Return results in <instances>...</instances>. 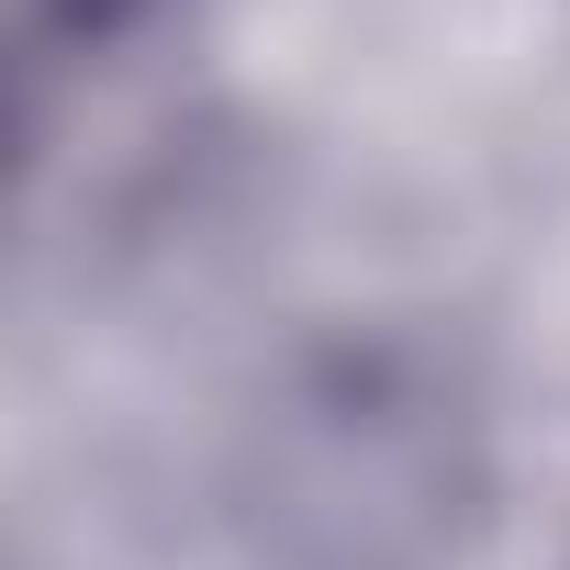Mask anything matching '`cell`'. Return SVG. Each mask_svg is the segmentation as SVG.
<instances>
[{"instance_id":"1","label":"cell","mask_w":570,"mask_h":570,"mask_svg":"<svg viewBox=\"0 0 570 570\" xmlns=\"http://www.w3.org/2000/svg\"><path fill=\"white\" fill-rule=\"evenodd\" d=\"M124 12H135V0H46V35H79V46H90V35H112Z\"/></svg>"}]
</instances>
